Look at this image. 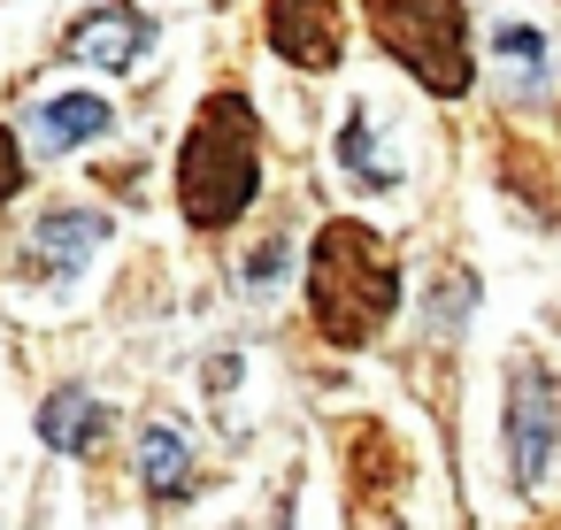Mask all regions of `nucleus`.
I'll return each instance as SVG.
<instances>
[{
  "instance_id": "obj_1",
  "label": "nucleus",
  "mask_w": 561,
  "mask_h": 530,
  "mask_svg": "<svg viewBox=\"0 0 561 530\" xmlns=\"http://www.w3.org/2000/svg\"><path fill=\"white\" fill-rule=\"evenodd\" d=\"M254 185H262V116L247 93H208L193 131H185V154H178V208L193 231H224L254 208Z\"/></svg>"
},
{
  "instance_id": "obj_2",
  "label": "nucleus",
  "mask_w": 561,
  "mask_h": 530,
  "mask_svg": "<svg viewBox=\"0 0 561 530\" xmlns=\"http://www.w3.org/2000/svg\"><path fill=\"white\" fill-rule=\"evenodd\" d=\"M308 308H316V331L331 346H369L392 323V308H400L392 246L369 223H354V216L323 223V239L308 254Z\"/></svg>"
},
{
  "instance_id": "obj_3",
  "label": "nucleus",
  "mask_w": 561,
  "mask_h": 530,
  "mask_svg": "<svg viewBox=\"0 0 561 530\" xmlns=\"http://www.w3.org/2000/svg\"><path fill=\"white\" fill-rule=\"evenodd\" d=\"M377 47L438 101L469 93V0H362Z\"/></svg>"
},
{
  "instance_id": "obj_4",
  "label": "nucleus",
  "mask_w": 561,
  "mask_h": 530,
  "mask_svg": "<svg viewBox=\"0 0 561 530\" xmlns=\"http://www.w3.org/2000/svg\"><path fill=\"white\" fill-rule=\"evenodd\" d=\"M500 430H507V476L530 492V484L546 476V461H553V430H561V400H553V377H546L538 354H515Z\"/></svg>"
},
{
  "instance_id": "obj_5",
  "label": "nucleus",
  "mask_w": 561,
  "mask_h": 530,
  "mask_svg": "<svg viewBox=\"0 0 561 530\" xmlns=\"http://www.w3.org/2000/svg\"><path fill=\"white\" fill-rule=\"evenodd\" d=\"M101 239H108V216L62 200V208H47V216L32 223V239H24V269L47 277V285H55V277H78V269L101 254Z\"/></svg>"
},
{
  "instance_id": "obj_6",
  "label": "nucleus",
  "mask_w": 561,
  "mask_h": 530,
  "mask_svg": "<svg viewBox=\"0 0 561 530\" xmlns=\"http://www.w3.org/2000/svg\"><path fill=\"white\" fill-rule=\"evenodd\" d=\"M270 47L293 70H331L339 62V0H270Z\"/></svg>"
},
{
  "instance_id": "obj_7",
  "label": "nucleus",
  "mask_w": 561,
  "mask_h": 530,
  "mask_svg": "<svg viewBox=\"0 0 561 530\" xmlns=\"http://www.w3.org/2000/svg\"><path fill=\"white\" fill-rule=\"evenodd\" d=\"M147 47H154V24H147L139 9H124V0H116V9H93V16L62 39V55H70V62H93V70H131Z\"/></svg>"
},
{
  "instance_id": "obj_8",
  "label": "nucleus",
  "mask_w": 561,
  "mask_h": 530,
  "mask_svg": "<svg viewBox=\"0 0 561 530\" xmlns=\"http://www.w3.org/2000/svg\"><path fill=\"white\" fill-rule=\"evenodd\" d=\"M108 430V407L93 400V392H47V407H39V438L55 446V453H85L93 438Z\"/></svg>"
},
{
  "instance_id": "obj_9",
  "label": "nucleus",
  "mask_w": 561,
  "mask_h": 530,
  "mask_svg": "<svg viewBox=\"0 0 561 530\" xmlns=\"http://www.w3.org/2000/svg\"><path fill=\"white\" fill-rule=\"evenodd\" d=\"M139 484L154 499H185L193 492V453H185L178 423H147V438H139Z\"/></svg>"
},
{
  "instance_id": "obj_10",
  "label": "nucleus",
  "mask_w": 561,
  "mask_h": 530,
  "mask_svg": "<svg viewBox=\"0 0 561 530\" xmlns=\"http://www.w3.org/2000/svg\"><path fill=\"white\" fill-rule=\"evenodd\" d=\"M32 131H39L55 154H70V147H85V139L108 131V101H93V93H62V101H47V108L32 116Z\"/></svg>"
},
{
  "instance_id": "obj_11",
  "label": "nucleus",
  "mask_w": 561,
  "mask_h": 530,
  "mask_svg": "<svg viewBox=\"0 0 561 530\" xmlns=\"http://www.w3.org/2000/svg\"><path fill=\"white\" fill-rule=\"evenodd\" d=\"M500 185H515L538 223L553 216V170H546V154H538L530 139H515V131H500Z\"/></svg>"
},
{
  "instance_id": "obj_12",
  "label": "nucleus",
  "mask_w": 561,
  "mask_h": 530,
  "mask_svg": "<svg viewBox=\"0 0 561 530\" xmlns=\"http://www.w3.org/2000/svg\"><path fill=\"white\" fill-rule=\"evenodd\" d=\"M492 47H500V62L515 70V93H538V85H546V39H538L530 24H500Z\"/></svg>"
},
{
  "instance_id": "obj_13",
  "label": "nucleus",
  "mask_w": 561,
  "mask_h": 530,
  "mask_svg": "<svg viewBox=\"0 0 561 530\" xmlns=\"http://www.w3.org/2000/svg\"><path fill=\"white\" fill-rule=\"evenodd\" d=\"M339 162H346V170H354V177H362L369 193H385V185L400 177L392 162H377V139H369V116H346V131H339Z\"/></svg>"
},
{
  "instance_id": "obj_14",
  "label": "nucleus",
  "mask_w": 561,
  "mask_h": 530,
  "mask_svg": "<svg viewBox=\"0 0 561 530\" xmlns=\"http://www.w3.org/2000/svg\"><path fill=\"white\" fill-rule=\"evenodd\" d=\"M277 277H285V239H270V246L247 254V292H270Z\"/></svg>"
},
{
  "instance_id": "obj_15",
  "label": "nucleus",
  "mask_w": 561,
  "mask_h": 530,
  "mask_svg": "<svg viewBox=\"0 0 561 530\" xmlns=\"http://www.w3.org/2000/svg\"><path fill=\"white\" fill-rule=\"evenodd\" d=\"M16 185H24V154H16V131L0 124V208L16 200Z\"/></svg>"
},
{
  "instance_id": "obj_16",
  "label": "nucleus",
  "mask_w": 561,
  "mask_h": 530,
  "mask_svg": "<svg viewBox=\"0 0 561 530\" xmlns=\"http://www.w3.org/2000/svg\"><path fill=\"white\" fill-rule=\"evenodd\" d=\"M553 530H561V522H553Z\"/></svg>"
}]
</instances>
